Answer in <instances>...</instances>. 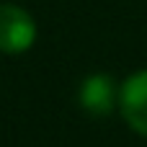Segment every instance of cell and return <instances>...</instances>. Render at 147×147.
<instances>
[{"label":"cell","instance_id":"1","mask_svg":"<svg viewBox=\"0 0 147 147\" xmlns=\"http://www.w3.org/2000/svg\"><path fill=\"white\" fill-rule=\"evenodd\" d=\"M36 41L34 18L13 3H0V52L3 54H23Z\"/></svg>","mask_w":147,"mask_h":147},{"label":"cell","instance_id":"2","mask_svg":"<svg viewBox=\"0 0 147 147\" xmlns=\"http://www.w3.org/2000/svg\"><path fill=\"white\" fill-rule=\"evenodd\" d=\"M119 111L129 129L147 137V70L129 75L119 85Z\"/></svg>","mask_w":147,"mask_h":147},{"label":"cell","instance_id":"3","mask_svg":"<svg viewBox=\"0 0 147 147\" xmlns=\"http://www.w3.org/2000/svg\"><path fill=\"white\" fill-rule=\"evenodd\" d=\"M78 98H80V106H83L85 114L106 116L119 106V85L114 83V78L96 72V75L83 80Z\"/></svg>","mask_w":147,"mask_h":147}]
</instances>
